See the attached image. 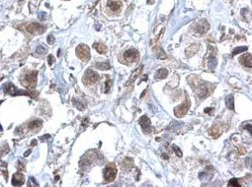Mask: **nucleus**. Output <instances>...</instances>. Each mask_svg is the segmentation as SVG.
<instances>
[{"mask_svg":"<svg viewBox=\"0 0 252 187\" xmlns=\"http://www.w3.org/2000/svg\"><path fill=\"white\" fill-rule=\"evenodd\" d=\"M37 75H38L37 71L30 72L28 73V74H26L25 77L23 78V80L21 81L22 85L25 86L26 88H30V89L35 88L36 83H37Z\"/></svg>","mask_w":252,"mask_h":187,"instance_id":"nucleus-1","label":"nucleus"},{"mask_svg":"<svg viewBox=\"0 0 252 187\" xmlns=\"http://www.w3.org/2000/svg\"><path fill=\"white\" fill-rule=\"evenodd\" d=\"M117 176V168L115 164H109L104 170V179L106 182L114 181Z\"/></svg>","mask_w":252,"mask_h":187,"instance_id":"nucleus-2","label":"nucleus"},{"mask_svg":"<svg viewBox=\"0 0 252 187\" xmlns=\"http://www.w3.org/2000/svg\"><path fill=\"white\" fill-rule=\"evenodd\" d=\"M98 80H99V76H98L97 73L94 72L93 70H91V69H88V70H86L82 81H83L84 85L91 86V85H94Z\"/></svg>","mask_w":252,"mask_h":187,"instance_id":"nucleus-3","label":"nucleus"},{"mask_svg":"<svg viewBox=\"0 0 252 187\" xmlns=\"http://www.w3.org/2000/svg\"><path fill=\"white\" fill-rule=\"evenodd\" d=\"M190 106H191V102H190V100L187 98L186 101H185L183 104H179L178 106H176L175 110H174V113H175V115L177 117H182L183 115H185L187 113V111L189 110V108H190Z\"/></svg>","mask_w":252,"mask_h":187,"instance_id":"nucleus-4","label":"nucleus"},{"mask_svg":"<svg viewBox=\"0 0 252 187\" xmlns=\"http://www.w3.org/2000/svg\"><path fill=\"white\" fill-rule=\"evenodd\" d=\"M76 54L81 60L83 61H88L90 59V51H89L88 46L85 44H79L76 47Z\"/></svg>","mask_w":252,"mask_h":187,"instance_id":"nucleus-5","label":"nucleus"},{"mask_svg":"<svg viewBox=\"0 0 252 187\" xmlns=\"http://www.w3.org/2000/svg\"><path fill=\"white\" fill-rule=\"evenodd\" d=\"M3 92L5 94H8V95H12V96H17V95H27V96H32L29 92H25V91H20L17 90L14 86L11 83H7L3 86Z\"/></svg>","mask_w":252,"mask_h":187,"instance_id":"nucleus-6","label":"nucleus"},{"mask_svg":"<svg viewBox=\"0 0 252 187\" xmlns=\"http://www.w3.org/2000/svg\"><path fill=\"white\" fill-rule=\"evenodd\" d=\"M26 30L28 31L30 34L38 35V34H43V33L44 32V30H46V28H44V26L40 25V24L31 23V24H29V25L26 26Z\"/></svg>","mask_w":252,"mask_h":187,"instance_id":"nucleus-7","label":"nucleus"},{"mask_svg":"<svg viewBox=\"0 0 252 187\" xmlns=\"http://www.w3.org/2000/svg\"><path fill=\"white\" fill-rule=\"evenodd\" d=\"M124 59L126 60L128 63H133V62L137 61L139 59V51L137 49H129L124 53Z\"/></svg>","mask_w":252,"mask_h":187,"instance_id":"nucleus-8","label":"nucleus"},{"mask_svg":"<svg viewBox=\"0 0 252 187\" xmlns=\"http://www.w3.org/2000/svg\"><path fill=\"white\" fill-rule=\"evenodd\" d=\"M139 124L141 125L142 130L146 133H149L151 130V122L150 119L148 118V116H142L141 118L139 119Z\"/></svg>","mask_w":252,"mask_h":187,"instance_id":"nucleus-9","label":"nucleus"},{"mask_svg":"<svg viewBox=\"0 0 252 187\" xmlns=\"http://www.w3.org/2000/svg\"><path fill=\"white\" fill-rule=\"evenodd\" d=\"M25 182V177H24V174L21 172H16L13 174L12 176V184L15 186H20Z\"/></svg>","mask_w":252,"mask_h":187,"instance_id":"nucleus-10","label":"nucleus"},{"mask_svg":"<svg viewBox=\"0 0 252 187\" xmlns=\"http://www.w3.org/2000/svg\"><path fill=\"white\" fill-rule=\"evenodd\" d=\"M209 28H210V25L208 22H207L206 20H202L197 25L196 31H197L198 33H200V34H204V33H206L207 31L209 30Z\"/></svg>","mask_w":252,"mask_h":187,"instance_id":"nucleus-11","label":"nucleus"},{"mask_svg":"<svg viewBox=\"0 0 252 187\" xmlns=\"http://www.w3.org/2000/svg\"><path fill=\"white\" fill-rule=\"evenodd\" d=\"M251 54H244L242 55L241 57L239 58V62L242 64V65L246 66V67L248 68H251L252 67V60H251Z\"/></svg>","mask_w":252,"mask_h":187,"instance_id":"nucleus-12","label":"nucleus"},{"mask_svg":"<svg viewBox=\"0 0 252 187\" xmlns=\"http://www.w3.org/2000/svg\"><path fill=\"white\" fill-rule=\"evenodd\" d=\"M222 127H220V125H214L213 127H212L211 129L209 130V133L211 136L215 137V138H218L220 136V134H222Z\"/></svg>","mask_w":252,"mask_h":187,"instance_id":"nucleus-13","label":"nucleus"},{"mask_svg":"<svg viewBox=\"0 0 252 187\" xmlns=\"http://www.w3.org/2000/svg\"><path fill=\"white\" fill-rule=\"evenodd\" d=\"M107 7L110 9V10L114 11V12H117V11H119L120 9H121V3L118 1L110 0V1H108V3H107Z\"/></svg>","mask_w":252,"mask_h":187,"instance_id":"nucleus-14","label":"nucleus"},{"mask_svg":"<svg viewBox=\"0 0 252 187\" xmlns=\"http://www.w3.org/2000/svg\"><path fill=\"white\" fill-rule=\"evenodd\" d=\"M198 50H199V44H197V43L191 44L189 47H187L186 54L188 55V56H193Z\"/></svg>","mask_w":252,"mask_h":187,"instance_id":"nucleus-15","label":"nucleus"},{"mask_svg":"<svg viewBox=\"0 0 252 187\" xmlns=\"http://www.w3.org/2000/svg\"><path fill=\"white\" fill-rule=\"evenodd\" d=\"M41 127H42V121H40V120H34V121L30 122L28 125L29 130H33V131L39 130Z\"/></svg>","mask_w":252,"mask_h":187,"instance_id":"nucleus-16","label":"nucleus"},{"mask_svg":"<svg viewBox=\"0 0 252 187\" xmlns=\"http://www.w3.org/2000/svg\"><path fill=\"white\" fill-rule=\"evenodd\" d=\"M94 48L96 49V51L99 53H101V54H103V53H106L107 52V46L105 45V44L103 43H94Z\"/></svg>","mask_w":252,"mask_h":187,"instance_id":"nucleus-17","label":"nucleus"},{"mask_svg":"<svg viewBox=\"0 0 252 187\" xmlns=\"http://www.w3.org/2000/svg\"><path fill=\"white\" fill-rule=\"evenodd\" d=\"M226 104L228 110H234V102H233V96H227L226 99Z\"/></svg>","mask_w":252,"mask_h":187,"instance_id":"nucleus-18","label":"nucleus"},{"mask_svg":"<svg viewBox=\"0 0 252 187\" xmlns=\"http://www.w3.org/2000/svg\"><path fill=\"white\" fill-rule=\"evenodd\" d=\"M167 75H168V71H167V69L161 68V69H159V70H157L155 78H156V79H164V78L167 77Z\"/></svg>","mask_w":252,"mask_h":187,"instance_id":"nucleus-19","label":"nucleus"},{"mask_svg":"<svg viewBox=\"0 0 252 187\" xmlns=\"http://www.w3.org/2000/svg\"><path fill=\"white\" fill-rule=\"evenodd\" d=\"M95 67L97 69H99V70H108V69L111 68V66H110V63H109V62H105V63L100 62V63L95 64Z\"/></svg>","mask_w":252,"mask_h":187,"instance_id":"nucleus-20","label":"nucleus"},{"mask_svg":"<svg viewBox=\"0 0 252 187\" xmlns=\"http://www.w3.org/2000/svg\"><path fill=\"white\" fill-rule=\"evenodd\" d=\"M208 87L207 86H202L200 88V90H199V92H198V94H199V97L200 98H205V97H207V96H208Z\"/></svg>","mask_w":252,"mask_h":187,"instance_id":"nucleus-21","label":"nucleus"},{"mask_svg":"<svg viewBox=\"0 0 252 187\" xmlns=\"http://www.w3.org/2000/svg\"><path fill=\"white\" fill-rule=\"evenodd\" d=\"M245 50H247L246 46H241V47H235L234 50L232 51V56H234V55H236L237 53L243 52V51H245Z\"/></svg>","mask_w":252,"mask_h":187,"instance_id":"nucleus-22","label":"nucleus"},{"mask_svg":"<svg viewBox=\"0 0 252 187\" xmlns=\"http://www.w3.org/2000/svg\"><path fill=\"white\" fill-rule=\"evenodd\" d=\"M124 164H125V166H129V168H131V166H133V160L131 159V158H127V159L124 161Z\"/></svg>","mask_w":252,"mask_h":187,"instance_id":"nucleus-23","label":"nucleus"},{"mask_svg":"<svg viewBox=\"0 0 252 187\" xmlns=\"http://www.w3.org/2000/svg\"><path fill=\"white\" fill-rule=\"evenodd\" d=\"M216 65H217V61H216V59L214 58V57H210V58H209V66H210V68L213 69L214 67H216Z\"/></svg>","mask_w":252,"mask_h":187,"instance_id":"nucleus-24","label":"nucleus"},{"mask_svg":"<svg viewBox=\"0 0 252 187\" xmlns=\"http://www.w3.org/2000/svg\"><path fill=\"white\" fill-rule=\"evenodd\" d=\"M228 186H235V187H238L240 186L239 182H238V180L236 178H232L230 180V181L228 182Z\"/></svg>","mask_w":252,"mask_h":187,"instance_id":"nucleus-25","label":"nucleus"},{"mask_svg":"<svg viewBox=\"0 0 252 187\" xmlns=\"http://www.w3.org/2000/svg\"><path fill=\"white\" fill-rule=\"evenodd\" d=\"M111 84H112L111 80H107L106 84H105V89H104V92L105 93H108L109 92V90H110V87H111Z\"/></svg>","mask_w":252,"mask_h":187,"instance_id":"nucleus-26","label":"nucleus"},{"mask_svg":"<svg viewBox=\"0 0 252 187\" xmlns=\"http://www.w3.org/2000/svg\"><path fill=\"white\" fill-rule=\"evenodd\" d=\"M173 150H174V152H176V154H177V156L178 157H182V152L181 151H180V149L178 148L177 146H175V145H173Z\"/></svg>","mask_w":252,"mask_h":187,"instance_id":"nucleus-27","label":"nucleus"},{"mask_svg":"<svg viewBox=\"0 0 252 187\" xmlns=\"http://www.w3.org/2000/svg\"><path fill=\"white\" fill-rule=\"evenodd\" d=\"M44 51H46V48L44 47L43 45H39L37 48V53H41V54H43V53H44Z\"/></svg>","mask_w":252,"mask_h":187,"instance_id":"nucleus-28","label":"nucleus"},{"mask_svg":"<svg viewBox=\"0 0 252 187\" xmlns=\"http://www.w3.org/2000/svg\"><path fill=\"white\" fill-rule=\"evenodd\" d=\"M48 43L50 44H53V43H55V37H53V35H50L48 37Z\"/></svg>","mask_w":252,"mask_h":187,"instance_id":"nucleus-29","label":"nucleus"},{"mask_svg":"<svg viewBox=\"0 0 252 187\" xmlns=\"http://www.w3.org/2000/svg\"><path fill=\"white\" fill-rule=\"evenodd\" d=\"M238 153H239L240 155H244V154H246V149H245L244 147H239V148H238Z\"/></svg>","mask_w":252,"mask_h":187,"instance_id":"nucleus-30","label":"nucleus"},{"mask_svg":"<svg viewBox=\"0 0 252 187\" xmlns=\"http://www.w3.org/2000/svg\"><path fill=\"white\" fill-rule=\"evenodd\" d=\"M49 64L50 65H52V64L53 63V61H55V57L53 56V55H49Z\"/></svg>","mask_w":252,"mask_h":187,"instance_id":"nucleus-31","label":"nucleus"},{"mask_svg":"<svg viewBox=\"0 0 252 187\" xmlns=\"http://www.w3.org/2000/svg\"><path fill=\"white\" fill-rule=\"evenodd\" d=\"M39 19L41 20V21L46 20V13H40V14H39Z\"/></svg>","mask_w":252,"mask_h":187,"instance_id":"nucleus-32","label":"nucleus"},{"mask_svg":"<svg viewBox=\"0 0 252 187\" xmlns=\"http://www.w3.org/2000/svg\"><path fill=\"white\" fill-rule=\"evenodd\" d=\"M162 157H163L164 160H168V156H167L166 154H163V155H162Z\"/></svg>","mask_w":252,"mask_h":187,"instance_id":"nucleus-33","label":"nucleus"},{"mask_svg":"<svg viewBox=\"0 0 252 187\" xmlns=\"http://www.w3.org/2000/svg\"><path fill=\"white\" fill-rule=\"evenodd\" d=\"M29 154H30V151H28V152H27V153L25 154V156H28V155H29Z\"/></svg>","mask_w":252,"mask_h":187,"instance_id":"nucleus-34","label":"nucleus"},{"mask_svg":"<svg viewBox=\"0 0 252 187\" xmlns=\"http://www.w3.org/2000/svg\"><path fill=\"white\" fill-rule=\"evenodd\" d=\"M0 131H2V126L0 125Z\"/></svg>","mask_w":252,"mask_h":187,"instance_id":"nucleus-35","label":"nucleus"}]
</instances>
